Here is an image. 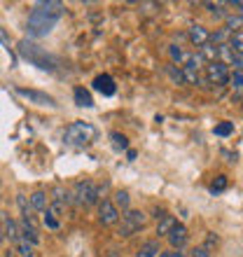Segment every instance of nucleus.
Instances as JSON below:
<instances>
[{"mask_svg":"<svg viewBox=\"0 0 243 257\" xmlns=\"http://www.w3.org/2000/svg\"><path fill=\"white\" fill-rule=\"evenodd\" d=\"M63 14V5L56 3V0H42V3H35L33 12L28 14L26 21V31L31 38H42L47 35L52 28L56 26V21L61 19Z\"/></svg>","mask_w":243,"mask_h":257,"instance_id":"nucleus-1","label":"nucleus"},{"mask_svg":"<svg viewBox=\"0 0 243 257\" xmlns=\"http://www.w3.org/2000/svg\"><path fill=\"white\" fill-rule=\"evenodd\" d=\"M17 49H19V54L24 56L26 61H31L33 66L42 68V70H54V68H56V59H54V56H49L45 49L38 47L35 42L26 40V38L17 42Z\"/></svg>","mask_w":243,"mask_h":257,"instance_id":"nucleus-2","label":"nucleus"},{"mask_svg":"<svg viewBox=\"0 0 243 257\" xmlns=\"http://www.w3.org/2000/svg\"><path fill=\"white\" fill-rule=\"evenodd\" d=\"M96 141V126L89 122H73L63 134V143L70 148H87Z\"/></svg>","mask_w":243,"mask_h":257,"instance_id":"nucleus-3","label":"nucleus"},{"mask_svg":"<svg viewBox=\"0 0 243 257\" xmlns=\"http://www.w3.org/2000/svg\"><path fill=\"white\" fill-rule=\"evenodd\" d=\"M101 199V187H96L91 180H80L73 187V192H68V203L75 201L80 206H94Z\"/></svg>","mask_w":243,"mask_h":257,"instance_id":"nucleus-4","label":"nucleus"},{"mask_svg":"<svg viewBox=\"0 0 243 257\" xmlns=\"http://www.w3.org/2000/svg\"><path fill=\"white\" fill-rule=\"evenodd\" d=\"M145 222H148V215H145V213H141V210H124L117 234H119V236H134V234H138V231L145 227Z\"/></svg>","mask_w":243,"mask_h":257,"instance_id":"nucleus-5","label":"nucleus"},{"mask_svg":"<svg viewBox=\"0 0 243 257\" xmlns=\"http://www.w3.org/2000/svg\"><path fill=\"white\" fill-rule=\"evenodd\" d=\"M119 220H122L119 208L112 203V199H103V201H98V222L112 227V224H119Z\"/></svg>","mask_w":243,"mask_h":257,"instance_id":"nucleus-6","label":"nucleus"},{"mask_svg":"<svg viewBox=\"0 0 243 257\" xmlns=\"http://www.w3.org/2000/svg\"><path fill=\"white\" fill-rule=\"evenodd\" d=\"M229 68L224 66V63H220V61H215V63H208L206 66V80L210 82V84H229Z\"/></svg>","mask_w":243,"mask_h":257,"instance_id":"nucleus-7","label":"nucleus"},{"mask_svg":"<svg viewBox=\"0 0 243 257\" xmlns=\"http://www.w3.org/2000/svg\"><path fill=\"white\" fill-rule=\"evenodd\" d=\"M17 94L24 96V98H28L31 103H35V105H49V108H54L56 103L52 96L42 94V91H35V89H24V87H17Z\"/></svg>","mask_w":243,"mask_h":257,"instance_id":"nucleus-8","label":"nucleus"},{"mask_svg":"<svg viewBox=\"0 0 243 257\" xmlns=\"http://www.w3.org/2000/svg\"><path fill=\"white\" fill-rule=\"evenodd\" d=\"M187 227L185 224H180L178 222L173 229H171V234L166 236V241H169V245L173 248V250H182V245L187 243Z\"/></svg>","mask_w":243,"mask_h":257,"instance_id":"nucleus-9","label":"nucleus"},{"mask_svg":"<svg viewBox=\"0 0 243 257\" xmlns=\"http://www.w3.org/2000/svg\"><path fill=\"white\" fill-rule=\"evenodd\" d=\"M187 38H189V42L199 49V47H203V45L210 40V33L201 26V24H192V26L187 28Z\"/></svg>","mask_w":243,"mask_h":257,"instance_id":"nucleus-10","label":"nucleus"},{"mask_svg":"<svg viewBox=\"0 0 243 257\" xmlns=\"http://www.w3.org/2000/svg\"><path fill=\"white\" fill-rule=\"evenodd\" d=\"M19 231H21V236L26 238L28 243H33V245L40 243V234H38V229H35L33 220H21V222H19Z\"/></svg>","mask_w":243,"mask_h":257,"instance_id":"nucleus-11","label":"nucleus"},{"mask_svg":"<svg viewBox=\"0 0 243 257\" xmlns=\"http://www.w3.org/2000/svg\"><path fill=\"white\" fill-rule=\"evenodd\" d=\"M94 89H96V91H101L103 96H112L117 91L115 80H112L110 75H98V77L94 80Z\"/></svg>","mask_w":243,"mask_h":257,"instance_id":"nucleus-12","label":"nucleus"},{"mask_svg":"<svg viewBox=\"0 0 243 257\" xmlns=\"http://www.w3.org/2000/svg\"><path fill=\"white\" fill-rule=\"evenodd\" d=\"M28 201H31V208H33V210H40V213H45V210L49 208L47 192H42V190H35L33 194L28 196Z\"/></svg>","mask_w":243,"mask_h":257,"instance_id":"nucleus-13","label":"nucleus"},{"mask_svg":"<svg viewBox=\"0 0 243 257\" xmlns=\"http://www.w3.org/2000/svg\"><path fill=\"white\" fill-rule=\"evenodd\" d=\"M159 252H162V248H159V241L150 238V241H145V243L138 248L136 257H159Z\"/></svg>","mask_w":243,"mask_h":257,"instance_id":"nucleus-14","label":"nucleus"},{"mask_svg":"<svg viewBox=\"0 0 243 257\" xmlns=\"http://www.w3.org/2000/svg\"><path fill=\"white\" fill-rule=\"evenodd\" d=\"M73 98H75V103H77L80 108H91V105H94V98H91V94H89L84 87H75Z\"/></svg>","mask_w":243,"mask_h":257,"instance_id":"nucleus-15","label":"nucleus"},{"mask_svg":"<svg viewBox=\"0 0 243 257\" xmlns=\"http://www.w3.org/2000/svg\"><path fill=\"white\" fill-rule=\"evenodd\" d=\"M199 56H201V61L208 66V63H215L217 61V47L213 42H206L203 47H199Z\"/></svg>","mask_w":243,"mask_h":257,"instance_id":"nucleus-16","label":"nucleus"},{"mask_svg":"<svg viewBox=\"0 0 243 257\" xmlns=\"http://www.w3.org/2000/svg\"><path fill=\"white\" fill-rule=\"evenodd\" d=\"M176 224H178V220L173 215H164L162 220L157 222V234H159V236H169L171 229H173Z\"/></svg>","mask_w":243,"mask_h":257,"instance_id":"nucleus-17","label":"nucleus"},{"mask_svg":"<svg viewBox=\"0 0 243 257\" xmlns=\"http://www.w3.org/2000/svg\"><path fill=\"white\" fill-rule=\"evenodd\" d=\"M17 206H19V210H21V220H33V208H31V201H28V196L24 194V192H19L17 194Z\"/></svg>","mask_w":243,"mask_h":257,"instance_id":"nucleus-18","label":"nucleus"},{"mask_svg":"<svg viewBox=\"0 0 243 257\" xmlns=\"http://www.w3.org/2000/svg\"><path fill=\"white\" fill-rule=\"evenodd\" d=\"M224 28H227L229 33L243 31V14H227V17H224Z\"/></svg>","mask_w":243,"mask_h":257,"instance_id":"nucleus-19","label":"nucleus"},{"mask_svg":"<svg viewBox=\"0 0 243 257\" xmlns=\"http://www.w3.org/2000/svg\"><path fill=\"white\" fill-rule=\"evenodd\" d=\"M234 56H236V52H234V49L229 47V42H227V45H220V47H217V61L224 63V66H231Z\"/></svg>","mask_w":243,"mask_h":257,"instance_id":"nucleus-20","label":"nucleus"},{"mask_svg":"<svg viewBox=\"0 0 243 257\" xmlns=\"http://www.w3.org/2000/svg\"><path fill=\"white\" fill-rule=\"evenodd\" d=\"M229 38H231V33L222 26V28H217V31H213V33H210V40L208 42H213L215 47H220V45H227V42H229Z\"/></svg>","mask_w":243,"mask_h":257,"instance_id":"nucleus-21","label":"nucleus"},{"mask_svg":"<svg viewBox=\"0 0 243 257\" xmlns=\"http://www.w3.org/2000/svg\"><path fill=\"white\" fill-rule=\"evenodd\" d=\"M110 141H112V148H115L117 152H122V150H129L127 136L119 134V131H112V134H110Z\"/></svg>","mask_w":243,"mask_h":257,"instance_id":"nucleus-22","label":"nucleus"},{"mask_svg":"<svg viewBox=\"0 0 243 257\" xmlns=\"http://www.w3.org/2000/svg\"><path fill=\"white\" fill-rule=\"evenodd\" d=\"M129 201H131V196H129L127 190H117L115 192V199H112V203H115L117 208L129 210Z\"/></svg>","mask_w":243,"mask_h":257,"instance_id":"nucleus-23","label":"nucleus"},{"mask_svg":"<svg viewBox=\"0 0 243 257\" xmlns=\"http://www.w3.org/2000/svg\"><path fill=\"white\" fill-rule=\"evenodd\" d=\"M182 80L185 84H201V77H199V70H192V68H182Z\"/></svg>","mask_w":243,"mask_h":257,"instance_id":"nucleus-24","label":"nucleus"},{"mask_svg":"<svg viewBox=\"0 0 243 257\" xmlns=\"http://www.w3.org/2000/svg\"><path fill=\"white\" fill-rule=\"evenodd\" d=\"M14 248H17V252H19L21 257H33V243H28L24 236L19 238V243L14 245Z\"/></svg>","mask_w":243,"mask_h":257,"instance_id":"nucleus-25","label":"nucleus"},{"mask_svg":"<svg viewBox=\"0 0 243 257\" xmlns=\"http://www.w3.org/2000/svg\"><path fill=\"white\" fill-rule=\"evenodd\" d=\"M166 73H169V77L176 82V84H185V80H182V68H178L176 63H169V66H166Z\"/></svg>","mask_w":243,"mask_h":257,"instance_id":"nucleus-26","label":"nucleus"},{"mask_svg":"<svg viewBox=\"0 0 243 257\" xmlns=\"http://www.w3.org/2000/svg\"><path fill=\"white\" fill-rule=\"evenodd\" d=\"M229 47L236 52V54H243V31H238V33H231L229 38Z\"/></svg>","mask_w":243,"mask_h":257,"instance_id":"nucleus-27","label":"nucleus"},{"mask_svg":"<svg viewBox=\"0 0 243 257\" xmlns=\"http://www.w3.org/2000/svg\"><path fill=\"white\" fill-rule=\"evenodd\" d=\"M169 56H171V63H178V66H180L182 49L178 47V45H169Z\"/></svg>","mask_w":243,"mask_h":257,"instance_id":"nucleus-28","label":"nucleus"},{"mask_svg":"<svg viewBox=\"0 0 243 257\" xmlns=\"http://www.w3.org/2000/svg\"><path fill=\"white\" fill-rule=\"evenodd\" d=\"M229 134H234V124L231 122H222L215 126V136H229Z\"/></svg>","mask_w":243,"mask_h":257,"instance_id":"nucleus-29","label":"nucleus"},{"mask_svg":"<svg viewBox=\"0 0 243 257\" xmlns=\"http://www.w3.org/2000/svg\"><path fill=\"white\" fill-rule=\"evenodd\" d=\"M229 87L236 89V91H243V75L241 73H234L229 77Z\"/></svg>","mask_w":243,"mask_h":257,"instance_id":"nucleus-30","label":"nucleus"},{"mask_svg":"<svg viewBox=\"0 0 243 257\" xmlns=\"http://www.w3.org/2000/svg\"><path fill=\"white\" fill-rule=\"evenodd\" d=\"M224 187H227V178H224V176H217L215 183L210 185V192H222Z\"/></svg>","mask_w":243,"mask_h":257,"instance_id":"nucleus-31","label":"nucleus"},{"mask_svg":"<svg viewBox=\"0 0 243 257\" xmlns=\"http://www.w3.org/2000/svg\"><path fill=\"white\" fill-rule=\"evenodd\" d=\"M42 222H45V227H49V229H56V227H59V220H56L52 213H47V210H45V217H42Z\"/></svg>","mask_w":243,"mask_h":257,"instance_id":"nucleus-32","label":"nucleus"},{"mask_svg":"<svg viewBox=\"0 0 243 257\" xmlns=\"http://www.w3.org/2000/svg\"><path fill=\"white\" fill-rule=\"evenodd\" d=\"M231 66H234V73H241V75H243V54H236V56H234Z\"/></svg>","mask_w":243,"mask_h":257,"instance_id":"nucleus-33","label":"nucleus"},{"mask_svg":"<svg viewBox=\"0 0 243 257\" xmlns=\"http://www.w3.org/2000/svg\"><path fill=\"white\" fill-rule=\"evenodd\" d=\"M217 245V236H213V234H208V236H206V243H203V248H206V250H213V248H215Z\"/></svg>","mask_w":243,"mask_h":257,"instance_id":"nucleus-34","label":"nucleus"},{"mask_svg":"<svg viewBox=\"0 0 243 257\" xmlns=\"http://www.w3.org/2000/svg\"><path fill=\"white\" fill-rule=\"evenodd\" d=\"M192 257H210V252L203 248V245H196L194 250H192Z\"/></svg>","mask_w":243,"mask_h":257,"instance_id":"nucleus-35","label":"nucleus"},{"mask_svg":"<svg viewBox=\"0 0 243 257\" xmlns=\"http://www.w3.org/2000/svg\"><path fill=\"white\" fill-rule=\"evenodd\" d=\"M0 42H3V45L10 49V35H7V31H5L3 26H0Z\"/></svg>","mask_w":243,"mask_h":257,"instance_id":"nucleus-36","label":"nucleus"},{"mask_svg":"<svg viewBox=\"0 0 243 257\" xmlns=\"http://www.w3.org/2000/svg\"><path fill=\"white\" fill-rule=\"evenodd\" d=\"M127 157L131 159V162H134V159H136V150H127Z\"/></svg>","mask_w":243,"mask_h":257,"instance_id":"nucleus-37","label":"nucleus"},{"mask_svg":"<svg viewBox=\"0 0 243 257\" xmlns=\"http://www.w3.org/2000/svg\"><path fill=\"white\" fill-rule=\"evenodd\" d=\"M171 257H185V252H180V250H171Z\"/></svg>","mask_w":243,"mask_h":257,"instance_id":"nucleus-38","label":"nucleus"},{"mask_svg":"<svg viewBox=\"0 0 243 257\" xmlns=\"http://www.w3.org/2000/svg\"><path fill=\"white\" fill-rule=\"evenodd\" d=\"M0 241H5V229H3V222H0Z\"/></svg>","mask_w":243,"mask_h":257,"instance_id":"nucleus-39","label":"nucleus"},{"mask_svg":"<svg viewBox=\"0 0 243 257\" xmlns=\"http://www.w3.org/2000/svg\"><path fill=\"white\" fill-rule=\"evenodd\" d=\"M159 257H171V250H162L159 252Z\"/></svg>","mask_w":243,"mask_h":257,"instance_id":"nucleus-40","label":"nucleus"}]
</instances>
